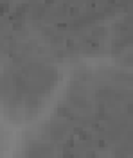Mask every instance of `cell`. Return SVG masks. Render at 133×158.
<instances>
[{
	"label": "cell",
	"mask_w": 133,
	"mask_h": 158,
	"mask_svg": "<svg viewBox=\"0 0 133 158\" xmlns=\"http://www.w3.org/2000/svg\"><path fill=\"white\" fill-rule=\"evenodd\" d=\"M49 156V149L45 146H36L31 151H27V158H47Z\"/></svg>",
	"instance_id": "6da1fadb"
}]
</instances>
